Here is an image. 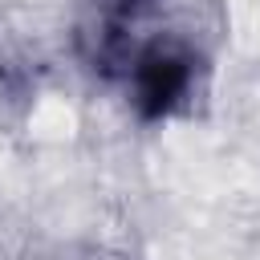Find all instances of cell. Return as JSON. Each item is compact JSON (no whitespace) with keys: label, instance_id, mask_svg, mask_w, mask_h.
<instances>
[{"label":"cell","instance_id":"6da1fadb","mask_svg":"<svg viewBox=\"0 0 260 260\" xmlns=\"http://www.w3.org/2000/svg\"><path fill=\"white\" fill-rule=\"evenodd\" d=\"M130 102L142 122H167L195 98V53L179 41H150L126 69Z\"/></svg>","mask_w":260,"mask_h":260},{"label":"cell","instance_id":"7a4b0ae2","mask_svg":"<svg viewBox=\"0 0 260 260\" xmlns=\"http://www.w3.org/2000/svg\"><path fill=\"white\" fill-rule=\"evenodd\" d=\"M126 4H150V0H126Z\"/></svg>","mask_w":260,"mask_h":260}]
</instances>
